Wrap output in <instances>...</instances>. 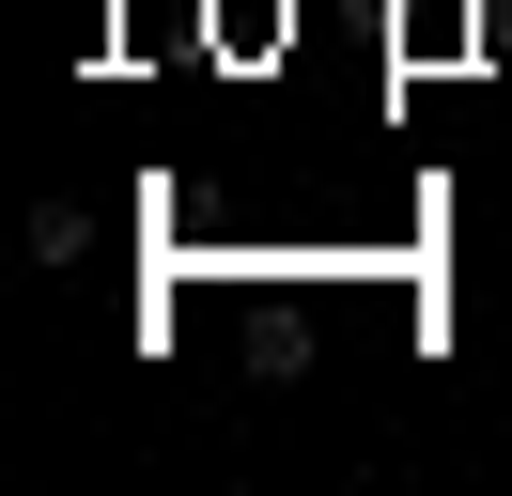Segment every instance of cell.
<instances>
[{
    "label": "cell",
    "mask_w": 512,
    "mask_h": 496,
    "mask_svg": "<svg viewBox=\"0 0 512 496\" xmlns=\"http://www.w3.org/2000/svg\"><path fill=\"white\" fill-rule=\"evenodd\" d=\"M32 264H94V217H78V202H32Z\"/></svg>",
    "instance_id": "cell-1"
}]
</instances>
